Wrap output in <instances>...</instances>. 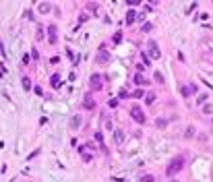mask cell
Returning <instances> with one entry per match:
<instances>
[{
  "label": "cell",
  "mask_w": 213,
  "mask_h": 182,
  "mask_svg": "<svg viewBox=\"0 0 213 182\" xmlns=\"http://www.w3.org/2000/svg\"><path fill=\"white\" fill-rule=\"evenodd\" d=\"M182 168H184V157H182V155H178V157H174L172 162L168 164V168H165V174H168V176L172 178V176H174V174H178Z\"/></svg>",
  "instance_id": "6da1fadb"
},
{
  "label": "cell",
  "mask_w": 213,
  "mask_h": 182,
  "mask_svg": "<svg viewBox=\"0 0 213 182\" xmlns=\"http://www.w3.org/2000/svg\"><path fill=\"white\" fill-rule=\"evenodd\" d=\"M89 89L91 91H99V89H104V77L102 75H91V79H89Z\"/></svg>",
  "instance_id": "7a4b0ae2"
},
{
  "label": "cell",
  "mask_w": 213,
  "mask_h": 182,
  "mask_svg": "<svg viewBox=\"0 0 213 182\" xmlns=\"http://www.w3.org/2000/svg\"><path fill=\"white\" fill-rule=\"evenodd\" d=\"M130 116H132V120H135V122H139V124H145V120H147L145 112L141 110L139 106H132V108H130Z\"/></svg>",
  "instance_id": "3957f363"
},
{
  "label": "cell",
  "mask_w": 213,
  "mask_h": 182,
  "mask_svg": "<svg viewBox=\"0 0 213 182\" xmlns=\"http://www.w3.org/2000/svg\"><path fill=\"white\" fill-rule=\"evenodd\" d=\"M110 58H112V56L104 50V46H102L99 52H97V58H95V60H97V64H108V62H110Z\"/></svg>",
  "instance_id": "277c9868"
},
{
  "label": "cell",
  "mask_w": 213,
  "mask_h": 182,
  "mask_svg": "<svg viewBox=\"0 0 213 182\" xmlns=\"http://www.w3.org/2000/svg\"><path fill=\"white\" fill-rule=\"evenodd\" d=\"M124 139H126L124 130H122V128H116V130H114V143H116V145H122Z\"/></svg>",
  "instance_id": "5b68a950"
},
{
  "label": "cell",
  "mask_w": 213,
  "mask_h": 182,
  "mask_svg": "<svg viewBox=\"0 0 213 182\" xmlns=\"http://www.w3.org/2000/svg\"><path fill=\"white\" fill-rule=\"evenodd\" d=\"M48 35H50V43L56 46V43H58V31H56V25H50V27H48Z\"/></svg>",
  "instance_id": "8992f818"
},
{
  "label": "cell",
  "mask_w": 213,
  "mask_h": 182,
  "mask_svg": "<svg viewBox=\"0 0 213 182\" xmlns=\"http://www.w3.org/2000/svg\"><path fill=\"white\" fill-rule=\"evenodd\" d=\"M180 93H182L184 97H188V95L197 93V85H186V87H182V89H180Z\"/></svg>",
  "instance_id": "52a82bcc"
},
{
  "label": "cell",
  "mask_w": 213,
  "mask_h": 182,
  "mask_svg": "<svg viewBox=\"0 0 213 182\" xmlns=\"http://www.w3.org/2000/svg\"><path fill=\"white\" fill-rule=\"evenodd\" d=\"M83 108H85V110H95V99H93L91 95H85V99H83Z\"/></svg>",
  "instance_id": "ba28073f"
},
{
  "label": "cell",
  "mask_w": 213,
  "mask_h": 182,
  "mask_svg": "<svg viewBox=\"0 0 213 182\" xmlns=\"http://www.w3.org/2000/svg\"><path fill=\"white\" fill-rule=\"evenodd\" d=\"M149 54H151V58H159L161 56V52H159V48H157L155 41H149Z\"/></svg>",
  "instance_id": "9c48e42d"
},
{
  "label": "cell",
  "mask_w": 213,
  "mask_h": 182,
  "mask_svg": "<svg viewBox=\"0 0 213 182\" xmlns=\"http://www.w3.org/2000/svg\"><path fill=\"white\" fill-rule=\"evenodd\" d=\"M50 83H52V87H54V89H60V87H62V79H60V75H52Z\"/></svg>",
  "instance_id": "30bf717a"
},
{
  "label": "cell",
  "mask_w": 213,
  "mask_h": 182,
  "mask_svg": "<svg viewBox=\"0 0 213 182\" xmlns=\"http://www.w3.org/2000/svg\"><path fill=\"white\" fill-rule=\"evenodd\" d=\"M135 21H137V13L135 10H128L126 13V25H132Z\"/></svg>",
  "instance_id": "8fae6325"
},
{
  "label": "cell",
  "mask_w": 213,
  "mask_h": 182,
  "mask_svg": "<svg viewBox=\"0 0 213 182\" xmlns=\"http://www.w3.org/2000/svg\"><path fill=\"white\" fill-rule=\"evenodd\" d=\"M81 126V116H73V118H70V128H79Z\"/></svg>",
  "instance_id": "7c38bea8"
},
{
  "label": "cell",
  "mask_w": 213,
  "mask_h": 182,
  "mask_svg": "<svg viewBox=\"0 0 213 182\" xmlns=\"http://www.w3.org/2000/svg\"><path fill=\"white\" fill-rule=\"evenodd\" d=\"M135 83H137V85H147V79L141 75V73H137V75H135Z\"/></svg>",
  "instance_id": "4fadbf2b"
},
{
  "label": "cell",
  "mask_w": 213,
  "mask_h": 182,
  "mask_svg": "<svg viewBox=\"0 0 213 182\" xmlns=\"http://www.w3.org/2000/svg\"><path fill=\"white\" fill-rule=\"evenodd\" d=\"M95 141H97V143H99V147L106 151V145H104V134H102V130H97V132H95Z\"/></svg>",
  "instance_id": "5bb4252c"
},
{
  "label": "cell",
  "mask_w": 213,
  "mask_h": 182,
  "mask_svg": "<svg viewBox=\"0 0 213 182\" xmlns=\"http://www.w3.org/2000/svg\"><path fill=\"white\" fill-rule=\"evenodd\" d=\"M21 85H23V89H25V91H29V89H31V79L23 77V79H21Z\"/></svg>",
  "instance_id": "9a60e30c"
},
{
  "label": "cell",
  "mask_w": 213,
  "mask_h": 182,
  "mask_svg": "<svg viewBox=\"0 0 213 182\" xmlns=\"http://www.w3.org/2000/svg\"><path fill=\"white\" fill-rule=\"evenodd\" d=\"M37 8H39V13H48L50 10V2H39Z\"/></svg>",
  "instance_id": "2e32d148"
},
{
  "label": "cell",
  "mask_w": 213,
  "mask_h": 182,
  "mask_svg": "<svg viewBox=\"0 0 213 182\" xmlns=\"http://www.w3.org/2000/svg\"><path fill=\"white\" fill-rule=\"evenodd\" d=\"M141 60H143V64H141V66H143V68H145V66H149V56H147L145 52L141 54Z\"/></svg>",
  "instance_id": "e0dca14e"
},
{
  "label": "cell",
  "mask_w": 213,
  "mask_h": 182,
  "mask_svg": "<svg viewBox=\"0 0 213 182\" xmlns=\"http://www.w3.org/2000/svg\"><path fill=\"white\" fill-rule=\"evenodd\" d=\"M203 112L205 114H213V104H205L203 106Z\"/></svg>",
  "instance_id": "ac0fdd59"
},
{
  "label": "cell",
  "mask_w": 213,
  "mask_h": 182,
  "mask_svg": "<svg viewBox=\"0 0 213 182\" xmlns=\"http://www.w3.org/2000/svg\"><path fill=\"white\" fill-rule=\"evenodd\" d=\"M132 97H137V99H139V97H145V91H143V89H137L135 93H132Z\"/></svg>",
  "instance_id": "d6986e66"
},
{
  "label": "cell",
  "mask_w": 213,
  "mask_h": 182,
  "mask_svg": "<svg viewBox=\"0 0 213 182\" xmlns=\"http://www.w3.org/2000/svg\"><path fill=\"white\" fill-rule=\"evenodd\" d=\"M153 79H155L157 83H165V81H163V75H161V73H157V71H155V75H153Z\"/></svg>",
  "instance_id": "ffe728a7"
},
{
  "label": "cell",
  "mask_w": 213,
  "mask_h": 182,
  "mask_svg": "<svg viewBox=\"0 0 213 182\" xmlns=\"http://www.w3.org/2000/svg\"><path fill=\"white\" fill-rule=\"evenodd\" d=\"M153 102H155V95L153 93H147L145 95V104H153Z\"/></svg>",
  "instance_id": "44dd1931"
},
{
  "label": "cell",
  "mask_w": 213,
  "mask_h": 182,
  "mask_svg": "<svg viewBox=\"0 0 213 182\" xmlns=\"http://www.w3.org/2000/svg\"><path fill=\"white\" fill-rule=\"evenodd\" d=\"M186 136H188V139H191V136H195V128H193V126L186 128Z\"/></svg>",
  "instance_id": "7402d4cb"
},
{
  "label": "cell",
  "mask_w": 213,
  "mask_h": 182,
  "mask_svg": "<svg viewBox=\"0 0 213 182\" xmlns=\"http://www.w3.org/2000/svg\"><path fill=\"white\" fill-rule=\"evenodd\" d=\"M120 39H122V33H120V31L114 33V43H120Z\"/></svg>",
  "instance_id": "603a6c76"
},
{
  "label": "cell",
  "mask_w": 213,
  "mask_h": 182,
  "mask_svg": "<svg viewBox=\"0 0 213 182\" xmlns=\"http://www.w3.org/2000/svg\"><path fill=\"white\" fill-rule=\"evenodd\" d=\"M91 159H93V155H91V153H83V162H87V164H89Z\"/></svg>",
  "instance_id": "cb8c5ba5"
},
{
  "label": "cell",
  "mask_w": 213,
  "mask_h": 182,
  "mask_svg": "<svg viewBox=\"0 0 213 182\" xmlns=\"http://www.w3.org/2000/svg\"><path fill=\"white\" fill-rule=\"evenodd\" d=\"M165 124H168V120H165V118H159V120H157V126H159V128H163Z\"/></svg>",
  "instance_id": "d4e9b609"
},
{
  "label": "cell",
  "mask_w": 213,
  "mask_h": 182,
  "mask_svg": "<svg viewBox=\"0 0 213 182\" xmlns=\"http://www.w3.org/2000/svg\"><path fill=\"white\" fill-rule=\"evenodd\" d=\"M153 29V25H151V23H145V25H143V31L147 33V31H151Z\"/></svg>",
  "instance_id": "484cf974"
},
{
  "label": "cell",
  "mask_w": 213,
  "mask_h": 182,
  "mask_svg": "<svg viewBox=\"0 0 213 182\" xmlns=\"http://www.w3.org/2000/svg\"><path fill=\"white\" fill-rule=\"evenodd\" d=\"M155 178L153 176H143V178H141V182H153Z\"/></svg>",
  "instance_id": "4316f807"
},
{
  "label": "cell",
  "mask_w": 213,
  "mask_h": 182,
  "mask_svg": "<svg viewBox=\"0 0 213 182\" xmlns=\"http://www.w3.org/2000/svg\"><path fill=\"white\" fill-rule=\"evenodd\" d=\"M118 97H120V99H124V97H128V93H126L124 89H120V93H118Z\"/></svg>",
  "instance_id": "83f0119b"
},
{
  "label": "cell",
  "mask_w": 213,
  "mask_h": 182,
  "mask_svg": "<svg viewBox=\"0 0 213 182\" xmlns=\"http://www.w3.org/2000/svg\"><path fill=\"white\" fill-rule=\"evenodd\" d=\"M137 21H139V23L145 21V13H137Z\"/></svg>",
  "instance_id": "f1b7e54d"
},
{
  "label": "cell",
  "mask_w": 213,
  "mask_h": 182,
  "mask_svg": "<svg viewBox=\"0 0 213 182\" xmlns=\"http://www.w3.org/2000/svg\"><path fill=\"white\" fill-rule=\"evenodd\" d=\"M31 58H33V60H39V52L33 50V52H31Z\"/></svg>",
  "instance_id": "f546056e"
},
{
  "label": "cell",
  "mask_w": 213,
  "mask_h": 182,
  "mask_svg": "<svg viewBox=\"0 0 213 182\" xmlns=\"http://www.w3.org/2000/svg\"><path fill=\"white\" fill-rule=\"evenodd\" d=\"M137 4H141V0H128V6H137Z\"/></svg>",
  "instance_id": "4dcf8cb0"
},
{
  "label": "cell",
  "mask_w": 213,
  "mask_h": 182,
  "mask_svg": "<svg viewBox=\"0 0 213 182\" xmlns=\"http://www.w3.org/2000/svg\"><path fill=\"white\" fill-rule=\"evenodd\" d=\"M29 60H31V56H29V54H23V64H27Z\"/></svg>",
  "instance_id": "1f68e13d"
},
{
  "label": "cell",
  "mask_w": 213,
  "mask_h": 182,
  "mask_svg": "<svg viewBox=\"0 0 213 182\" xmlns=\"http://www.w3.org/2000/svg\"><path fill=\"white\" fill-rule=\"evenodd\" d=\"M33 91H35L37 95H41V93H43V91H41V87H39V85H37V87H33Z\"/></svg>",
  "instance_id": "d6a6232c"
},
{
  "label": "cell",
  "mask_w": 213,
  "mask_h": 182,
  "mask_svg": "<svg viewBox=\"0 0 213 182\" xmlns=\"http://www.w3.org/2000/svg\"><path fill=\"white\" fill-rule=\"evenodd\" d=\"M170 182H178V180H170Z\"/></svg>",
  "instance_id": "836d02e7"
}]
</instances>
